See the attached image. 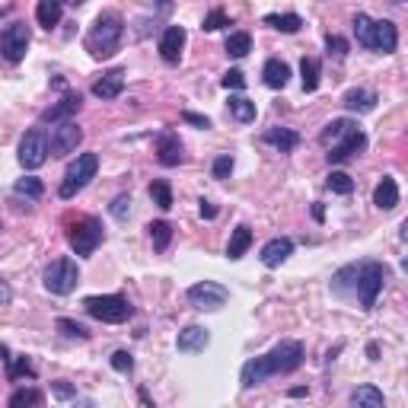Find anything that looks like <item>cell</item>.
I'll return each instance as SVG.
<instances>
[{"label": "cell", "instance_id": "60d3db41", "mask_svg": "<svg viewBox=\"0 0 408 408\" xmlns=\"http://www.w3.org/2000/svg\"><path fill=\"white\" fill-rule=\"evenodd\" d=\"M211 173H214V179H227V176H230V173H233V157H230V153H223V157L214 160Z\"/></svg>", "mask_w": 408, "mask_h": 408}, {"label": "cell", "instance_id": "52a82bcc", "mask_svg": "<svg viewBox=\"0 0 408 408\" xmlns=\"http://www.w3.org/2000/svg\"><path fill=\"white\" fill-rule=\"evenodd\" d=\"M67 242L77 255H93L102 242V223L96 217H80L67 227Z\"/></svg>", "mask_w": 408, "mask_h": 408}, {"label": "cell", "instance_id": "f546056e", "mask_svg": "<svg viewBox=\"0 0 408 408\" xmlns=\"http://www.w3.org/2000/svg\"><path fill=\"white\" fill-rule=\"evenodd\" d=\"M249 51H252L249 32H230V36H227V55L230 58H246Z\"/></svg>", "mask_w": 408, "mask_h": 408}, {"label": "cell", "instance_id": "5bb4252c", "mask_svg": "<svg viewBox=\"0 0 408 408\" xmlns=\"http://www.w3.org/2000/svg\"><path fill=\"white\" fill-rule=\"evenodd\" d=\"M186 29L182 26H169L160 38V58L166 61V64H179L182 61V48H186Z\"/></svg>", "mask_w": 408, "mask_h": 408}, {"label": "cell", "instance_id": "ba28073f", "mask_svg": "<svg viewBox=\"0 0 408 408\" xmlns=\"http://www.w3.org/2000/svg\"><path fill=\"white\" fill-rule=\"evenodd\" d=\"M29 38L32 36H29V26L23 19L10 23V26L0 32V58H3L7 64H19L29 51Z\"/></svg>", "mask_w": 408, "mask_h": 408}, {"label": "cell", "instance_id": "d6986e66", "mask_svg": "<svg viewBox=\"0 0 408 408\" xmlns=\"http://www.w3.org/2000/svg\"><path fill=\"white\" fill-rule=\"evenodd\" d=\"M342 105L348 112L367 115V112L377 109V93H373V90H364V86H357V90H348V93L342 96Z\"/></svg>", "mask_w": 408, "mask_h": 408}, {"label": "cell", "instance_id": "484cf974", "mask_svg": "<svg viewBox=\"0 0 408 408\" xmlns=\"http://www.w3.org/2000/svg\"><path fill=\"white\" fill-rule=\"evenodd\" d=\"M351 405L354 408H383V392L377 390V386H357V390L351 392Z\"/></svg>", "mask_w": 408, "mask_h": 408}, {"label": "cell", "instance_id": "7402d4cb", "mask_svg": "<svg viewBox=\"0 0 408 408\" xmlns=\"http://www.w3.org/2000/svg\"><path fill=\"white\" fill-rule=\"evenodd\" d=\"M364 147H367V138H364V131H357V134H351L344 144H338V147L329 150L325 157H329V163H344V160H351L354 153H361Z\"/></svg>", "mask_w": 408, "mask_h": 408}, {"label": "cell", "instance_id": "ac0fdd59", "mask_svg": "<svg viewBox=\"0 0 408 408\" xmlns=\"http://www.w3.org/2000/svg\"><path fill=\"white\" fill-rule=\"evenodd\" d=\"M80 102H84V99H80V93H67L64 99H58L51 109L42 112V121H51V125H55V121L74 118L77 112H80Z\"/></svg>", "mask_w": 408, "mask_h": 408}, {"label": "cell", "instance_id": "c3c4849f", "mask_svg": "<svg viewBox=\"0 0 408 408\" xmlns=\"http://www.w3.org/2000/svg\"><path fill=\"white\" fill-rule=\"evenodd\" d=\"M13 300V290H10L7 281H0V303H10Z\"/></svg>", "mask_w": 408, "mask_h": 408}, {"label": "cell", "instance_id": "816d5d0a", "mask_svg": "<svg viewBox=\"0 0 408 408\" xmlns=\"http://www.w3.org/2000/svg\"><path fill=\"white\" fill-rule=\"evenodd\" d=\"M392 3H402V0H392Z\"/></svg>", "mask_w": 408, "mask_h": 408}, {"label": "cell", "instance_id": "83f0119b", "mask_svg": "<svg viewBox=\"0 0 408 408\" xmlns=\"http://www.w3.org/2000/svg\"><path fill=\"white\" fill-rule=\"evenodd\" d=\"M265 26L271 29H278V32H288V36H294V32H300V26H303V19L297 16V13H268L265 16Z\"/></svg>", "mask_w": 408, "mask_h": 408}, {"label": "cell", "instance_id": "3957f363", "mask_svg": "<svg viewBox=\"0 0 408 408\" xmlns=\"http://www.w3.org/2000/svg\"><path fill=\"white\" fill-rule=\"evenodd\" d=\"M386 278H390V271H386V265H380V262H361V265H357L354 297L361 300V309H373V306H377V297H380Z\"/></svg>", "mask_w": 408, "mask_h": 408}, {"label": "cell", "instance_id": "9a60e30c", "mask_svg": "<svg viewBox=\"0 0 408 408\" xmlns=\"http://www.w3.org/2000/svg\"><path fill=\"white\" fill-rule=\"evenodd\" d=\"M207 344H211V332L204 325H188V329L179 332L176 348H179V354H201Z\"/></svg>", "mask_w": 408, "mask_h": 408}, {"label": "cell", "instance_id": "7bdbcfd3", "mask_svg": "<svg viewBox=\"0 0 408 408\" xmlns=\"http://www.w3.org/2000/svg\"><path fill=\"white\" fill-rule=\"evenodd\" d=\"M112 367H115L118 373H131L134 370V357H131L128 351H115L112 354Z\"/></svg>", "mask_w": 408, "mask_h": 408}, {"label": "cell", "instance_id": "ee69618b", "mask_svg": "<svg viewBox=\"0 0 408 408\" xmlns=\"http://www.w3.org/2000/svg\"><path fill=\"white\" fill-rule=\"evenodd\" d=\"M220 84L227 86V90H242V86H246V77H242V71H236V67H233V71H227V74H223Z\"/></svg>", "mask_w": 408, "mask_h": 408}, {"label": "cell", "instance_id": "7dc6e473", "mask_svg": "<svg viewBox=\"0 0 408 408\" xmlns=\"http://www.w3.org/2000/svg\"><path fill=\"white\" fill-rule=\"evenodd\" d=\"M201 217H204V220H214V217H217V207H214V201H204V198H201Z\"/></svg>", "mask_w": 408, "mask_h": 408}, {"label": "cell", "instance_id": "2e32d148", "mask_svg": "<svg viewBox=\"0 0 408 408\" xmlns=\"http://www.w3.org/2000/svg\"><path fill=\"white\" fill-rule=\"evenodd\" d=\"M157 160L163 166H179L182 163V140L173 131H163L157 138Z\"/></svg>", "mask_w": 408, "mask_h": 408}, {"label": "cell", "instance_id": "b9f144b4", "mask_svg": "<svg viewBox=\"0 0 408 408\" xmlns=\"http://www.w3.org/2000/svg\"><path fill=\"white\" fill-rule=\"evenodd\" d=\"M109 211H112V217H115V220H125V217L131 214V195H118L115 201H112Z\"/></svg>", "mask_w": 408, "mask_h": 408}, {"label": "cell", "instance_id": "277c9868", "mask_svg": "<svg viewBox=\"0 0 408 408\" xmlns=\"http://www.w3.org/2000/svg\"><path fill=\"white\" fill-rule=\"evenodd\" d=\"M96 169H99V153H80V157L67 166L64 182L58 188V195L64 198V201H71L77 192H84V188L90 186V179L96 176Z\"/></svg>", "mask_w": 408, "mask_h": 408}, {"label": "cell", "instance_id": "603a6c76", "mask_svg": "<svg viewBox=\"0 0 408 408\" xmlns=\"http://www.w3.org/2000/svg\"><path fill=\"white\" fill-rule=\"evenodd\" d=\"M265 144L278 147L281 153H290V150H297L300 134L294 128H268V131H265Z\"/></svg>", "mask_w": 408, "mask_h": 408}, {"label": "cell", "instance_id": "ffe728a7", "mask_svg": "<svg viewBox=\"0 0 408 408\" xmlns=\"http://www.w3.org/2000/svg\"><path fill=\"white\" fill-rule=\"evenodd\" d=\"M373 204H377L380 211H392V207L399 204V182L392 176H383L380 186L373 188Z\"/></svg>", "mask_w": 408, "mask_h": 408}, {"label": "cell", "instance_id": "7c38bea8", "mask_svg": "<svg viewBox=\"0 0 408 408\" xmlns=\"http://www.w3.org/2000/svg\"><path fill=\"white\" fill-rule=\"evenodd\" d=\"M396 45H399V29H396V23H390V19H373L367 48H370V51H380V55H392Z\"/></svg>", "mask_w": 408, "mask_h": 408}, {"label": "cell", "instance_id": "e575fe53", "mask_svg": "<svg viewBox=\"0 0 408 408\" xmlns=\"http://www.w3.org/2000/svg\"><path fill=\"white\" fill-rule=\"evenodd\" d=\"M13 192L16 195H23V198H42V192H45V186H42V179H36V176H26V179H19L16 186H13Z\"/></svg>", "mask_w": 408, "mask_h": 408}, {"label": "cell", "instance_id": "1f68e13d", "mask_svg": "<svg viewBox=\"0 0 408 408\" xmlns=\"http://www.w3.org/2000/svg\"><path fill=\"white\" fill-rule=\"evenodd\" d=\"M147 230H150V240H153V249H157V252L166 249L169 240H173V227H169L166 220H153Z\"/></svg>", "mask_w": 408, "mask_h": 408}, {"label": "cell", "instance_id": "d6a6232c", "mask_svg": "<svg viewBox=\"0 0 408 408\" xmlns=\"http://www.w3.org/2000/svg\"><path fill=\"white\" fill-rule=\"evenodd\" d=\"M58 332L67 335V338H77V342H90V329H86L84 322L67 319V316H61V319H58Z\"/></svg>", "mask_w": 408, "mask_h": 408}, {"label": "cell", "instance_id": "8d00e7d4", "mask_svg": "<svg viewBox=\"0 0 408 408\" xmlns=\"http://www.w3.org/2000/svg\"><path fill=\"white\" fill-rule=\"evenodd\" d=\"M45 402V396L38 390H16L13 396H10V405L13 408H23V405H42Z\"/></svg>", "mask_w": 408, "mask_h": 408}, {"label": "cell", "instance_id": "ab89813d", "mask_svg": "<svg viewBox=\"0 0 408 408\" xmlns=\"http://www.w3.org/2000/svg\"><path fill=\"white\" fill-rule=\"evenodd\" d=\"M325 48H329V55H335V58H344L348 51H351L348 38H342V36H329L325 38Z\"/></svg>", "mask_w": 408, "mask_h": 408}, {"label": "cell", "instance_id": "d4e9b609", "mask_svg": "<svg viewBox=\"0 0 408 408\" xmlns=\"http://www.w3.org/2000/svg\"><path fill=\"white\" fill-rule=\"evenodd\" d=\"M252 246V230L246 227V223H240L236 230H233V236H230V246H227V259H242L246 255V249Z\"/></svg>", "mask_w": 408, "mask_h": 408}, {"label": "cell", "instance_id": "cb8c5ba5", "mask_svg": "<svg viewBox=\"0 0 408 408\" xmlns=\"http://www.w3.org/2000/svg\"><path fill=\"white\" fill-rule=\"evenodd\" d=\"M262 77H265V84H268L271 90H284L290 80V67L284 64V61H278V58H271L268 64H265V71H262Z\"/></svg>", "mask_w": 408, "mask_h": 408}, {"label": "cell", "instance_id": "5b68a950", "mask_svg": "<svg viewBox=\"0 0 408 408\" xmlns=\"http://www.w3.org/2000/svg\"><path fill=\"white\" fill-rule=\"evenodd\" d=\"M84 306H86V313L93 316V319H99V322H109V325L128 322L131 313H134L128 300L118 297V294H105V297H86Z\"/></svg>", "mask_w": 408, "mask_h": 408}, {"label": "cell", "instance_id": "f907efd6", "mask_svg": "<svg viewBox=\"0 0 408 408\" xmlns=\"http://www.w3.org/2000/svg\"><path fill=\"white\" fill-rule=\"evenodd\" d=\"M58 3H71V7H80V3H86V0H58Z\"/></svg>", "mask_w": 408, "mask_h": 408}, {"label": "cell", "instance_id": "7a4b0ae2", "mask_svg": "<svg viewBox=\"0 0 408 408\" xmlns=\"http://www.w3.org/2000/svg\"><path fill=\"white\" fill-rule=\"evenodd\" d=\"M121 36H125V19L118 13H99L86 36V51L96 58V61H105L118 51Z\"/></svg>", "mask_w": 408, "mask_h": 408}, {"label": "cell", "instance_id": "bcb514c9", "mask_svg": "<svg viewBox=\"0 0 408 408\" xmlns=\"http://www.w3.org/2000/svg\"><path fill=\"white\" fill-rule=\"evenodd\" d=\"M51 390H55V396H58V399H74V396H77V392L71 390V386H64V383H55Z\"/></svg>", "mask_w": 408, "mask_h": 408}, {"label": "cell", "instance_id": "8fae6325", "mask_svg": "<svg viewBox=\"0 0 408 408\" xmlns=\"http://www.w3.org/2000/svg\"><path fill=\"white\" fill-rule=\"evenodd\" d=\"M186 297H188V303L195 306V309H220L230 294H227V288L214 284V281H198V284L188 288Z\"/></svg>", "mask_w": 408, "mask_h": 408}, {"label": "cell", "instance_id": "4316f807", "mask_svg": "<svg viewBox=\"0 0 408 408\" xmlns=\"http://www.w3.org/2000/svg\"><path fill=\"white\" fill-rule=\"evenodd\" d=\"M36 19L42 29H55L58 23H61V3H58V0H38Z\"/></svg>", "mask_w": 408, "mask_h": 408}, {"label": "cell", "instance_id": "f6af8a7d", "mask_svg": "<svg viewBox=\"0 0 408 408\" xmlns=\"http://www.w3.org/2000/svg\"><path fill=\"white\" fill-rule=\"evenodd\" d=\"M182 121H186V125H195V128H211V118H207V115H198V112H182Z\"/></svg>", "mask_w": 408, "mask_h": 408}, {"label": "cell", "instance_id": "836d02e7", "mask_svg": "<svg viewBox=\"0 0 408 408\" xmlns=\"http://www.w3.org/2000/svg\"><path fill=\"white\" fill-rule=\"evenodd\" d=\"M150 198H153V204H157V207H163V211H169V207H173V188H169L166 179H157V182L150 186Z\"/></svg>", "mask_w": 408, "mask_h": 408}, {"label": "cell", "instance_id": "8992f818", "mask_svg": "<svg viewBox=\"0 0 408 408\" xmlns=\"http://www.w3.org/2000/svg\"><path fill=\"white\" fill-rule=\"evenodd\" d=\"M45 290L55 294V297H67L71 290L80 284V268H77L74 259H55L45 268Z\"/></svg>", "mask_w": 408, "mask_h": 408}, {"label": "cell", "instance_id": "f35d334b", "mask_svg": "<svg viewBox=\"0 0 408 408\" xmlns=\"http://www.w3.org/2000/svg\"><path fill=\"white\" fill-rule=\"evenodd\" d=\"M223 26H230V16L223 13V10H211L207 16H204V32H217V29H223Z\"/></svg>", "mask_w": 408, "mask_h": 408}, {"label": "cell", "instance_id": "9c48e42d", "mask_svg": "<svg viewBox=\"0 0 408 408\" xmlns=\"http://www.w3.org/2000/svg\"><path fill=\"white\" fill-rule=\"evenodd\" d=\"M84 144V131L77 121H55L51 125V134H48V153L51 157H67V153H74L77 147Z\"/></svg>", "mask_w": 408, "mask_h": 408}, {"label": "cell", "instance_id": "30bf717a", "mask_svg": "<svg viewBox=\"0 0 408 408\" xmlns=\"http://www.w3.org/2000/svg\"><path fill=\"white\" fill-rule=\"evenodd\" d=\"M48 160V134L45 131H26V138L19 140V166L23 169H38Z\"/></svg>", "mask_w": 408, "mask_h": 408}, {"label": "cell", "instance_id": "d590c367", "mask_svg": "<svg viewBox=\"0 0 408 408\" xmlns=\"http://www.w3.org/2000/svg\"><path fill=\"white\" fill-rule=\"evenodd\" d=\"M325 186L332 188L335 195H351V192H354V179L348 176V173H338V169H335V173H329Z\"/></svg>", "mask_w": 408, "mask_h": 408}, {"label": "cell", "instance_id": "681fc988", "mask_svg": "<svg viewBox=\"0 0 408 408\" xmlns=\"http://www.w3.org/2000/svg\"><path fill=\"white\" fill-rule=\"evenodd\" d=\"M367 354H370V361H377V354H380V348H377V344H367Z\"/></svg>", "mask_w": 408, "mask_h": 408}, {"label": "cell", "instance_id": "f1b7e54d", "mask_svg": "<svg viewBox=\"0 0 408 408\" xmlns=\"http://www.w3.org/2000/svg\"><path fill=\"white\" fill-rule=\"evenodd\" d=\"M230 115L242 125H249V121H255V102L246 96H230Z\"/></svg>", "mask_w": 408, "mask_h": 408}, {"label": "cell", "instance_id": "4dcf8cb0", "mask_svg": "<svg viewBox=\"0 0 408 408\" xmlns=\"http://www.w3.org/2000/svg\"><path fill=\"white\" fill-rule=\"evenodd\" d=\"M300 74H303V93H316L319 90V61L316 58H303L300 61Z\"/></svg>", "mask_w": 408, "mask_h": 408}, {"label": "cell", "instance_id": "74e56055", "mask_svg": "<svg viewBox=\"0 0 408 408\" xmlns=\"http://www.w3.org/2000/svg\"><path fill=\"white\" fill-rule=\"evenodd\" d=\"M7 364H10V370H7L10 380H19V377H36V367H32L26 357H7Z\"/></svg>", "mask_w": 408, "mask_h": 408}, {"label": "cell", "instance_id": "44dd1931", "mask_svg": "<svg viewBox=\"0 0 408 408\" xmlns=\"http://www.w3.org/2000/svg\"><path fill=\"white\" fill-rule=\"evenodd\" d=\"M121 90H125V71H109L93 84V96L99 99H115L121 96Z\"/></svg>", "mask_w": 408, "mask_h": 408}, {"label": "cell", "instance_id": "e0dca14e", "mask_svg": "<svg viewBox=\"0 0 408 408\" xmlns=\"http://www.w3.org/2000/svg\"><path fill=\"white\" fill-rule=\"evenodd\" d=\"M290 255H294V242H290L288 236H278V240H271L268 246L262 249V265H265V268H278Z\"/></svg>", "mask_w": 408, "mask_h": 408}, {"label": "cell", "instance_id": "6da1fadb", "mask_svg": "<svg viewBox=\"0 0 408 408\" xmlns=\"http://www.w3.org/2000/svg\"><path fill=\"white\" fill-rule=\"evenodd\" d=\"M303 344L300 342H281L275 344L268 354H262V357H252L246 367H242L240 380L246 390H252V386H259V383H265L268 377H278V373H294L303 364Z\"/></svg>", "mask_w": 408, "mask_h": 408}, {"label": "cell", "instance_id": "4fadbf2b", "mask_svg": "<svg viewBox=\"0 0 408 408\" xmlns=\"http://www.w3.org/2000/svg\"><path fill=\"white\" fill-rule=\"evenodd\" d=\"M357 131H361V128H357V121H351V118H332L322 128V134H319V144H322L325 150H332V147H338V144H344L351 134H357Z\"/></svg>", "mask_w": 408, "mask_h": 408}]
</instances>
